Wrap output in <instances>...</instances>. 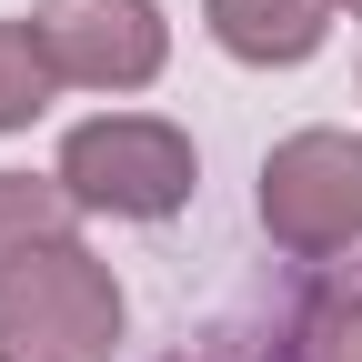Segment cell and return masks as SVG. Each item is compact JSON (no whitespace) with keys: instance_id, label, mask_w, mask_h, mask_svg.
Returning a JSON list of instances; mask_svg holds the SVG:
<instances>
[{"instance_id":"6da1fadb","label":"cell","mask_w":362,"mask_h":362,"mask_svg":"<svg viewBox=\"0 0 362 362\" xmlns=\"http://www.w3.org/2000/svg\"><path fill=\"white\" fill-rule=\"evenodd\" d=\"M121 272L90 252L81 232L30 252L11 282H0V362H111L121 352Z\"/></svg>"},{"instance_id":"7a4b0ae2","label":"cell","mask_w":362,"mask_h":362,"mask_svg":"<svg viewBox=\"0 0 362 362\" xmlns=\"http://www.w3.org/2000/svg\"><path fill=\"white\" fill-rule=\"evenodd\" d=\"M51 171L71 181L81 211H111V221H171L181 202L202 192V151H192V131L161 121V111H101V121H71Z\"/></svg>"},{"instance_id":"3957f363","label":"cell","mask_w":362,"mask_h":362,"mask_svg":"<svg viewBox=\"0 0 362 362\" xmlns=\"http://www.w3.org/2000/svg\"><path fill=\"white\" fill-rule=\"evenodd\" d=\"M252 211L272 252L292 262H342L362 252V141L352 131H292V141L262 151V181H252Z\"/></svg>"},{"instance_id":"277c9868","label":"cell","mask_w":362,"mask_h":362,"mask_svg":"<svg viewBox=\"0 0 362 362\" xmlns=\"http://www.w3.org/2000/svg\"><path fill=\"white\" fill-rule=\"evenodd\" d=\"M40 40H51L61 90H151L171 71V21L161 0H40Z\"/></svg>"},{"instance_id":"5b68a950","label":"cell","mask_w":362,"mask_h":362,"mask_svg":"<svg viewBox=\"0 0 362 362\" xmlns=\"http://www.w3.org/2000/svg\"><path fill=\"white\" fill-rule=\"evenodd\" d=\"M332 21H342V0H202V30L242 71H302L332 40Z\"/></svg>"},{"instance_id":"8992f818","label":"cell","mask_w":362,"mask_h":362,"mask_svg":"<svg viewBox=\"0 0 362 362\" xmlns=\"http://www.w3.org/2000/svg\"><path fill=\"white\" fill-rule=\"evenodd\" d=\"M81 232V202H71V181L61 171H0V282L30 262V252H51Z\"/></svg>"},{"instance_id":"52a82bcc","label":"cell","mask_w":362,"mask_h":362,"mask_svg":"<svg viewBox=\"0 0 362 362\" xmlns=\"http://www.w3.org/2000/svg\"><path fill=\"white\" fill-rule=\"evenodd\" d=\"M51 101H61V71H51L40 21H0V131H30Z\"/></svg>"},{"instance_id":"ba28073f","label":"cell","mask_w":362,"mask_h":362,"mask_svg":"<svg viewBox=\"0 0 362 362\" xmlns=\"http://www.w3.org/2000/svg\"><path fill=\"white\" fill-rule=\"evenodd\" d=\"M282 362H362V282H322L292 332H282Z\"/></svg>"},{"instance_id":"9c48e42d","label":"cell","mask_w":362,"mask_h":362,"mask_svg":"<svg viewBox=\"0 0 362 362\" xmlns=\"http://www.w3.org/2000/svg\"><path fill=\"white\" fill-rule=\"evenodd\" d=\"M342 11H352V21H362V0H342Z\"/></svg>"}]
</instances>
